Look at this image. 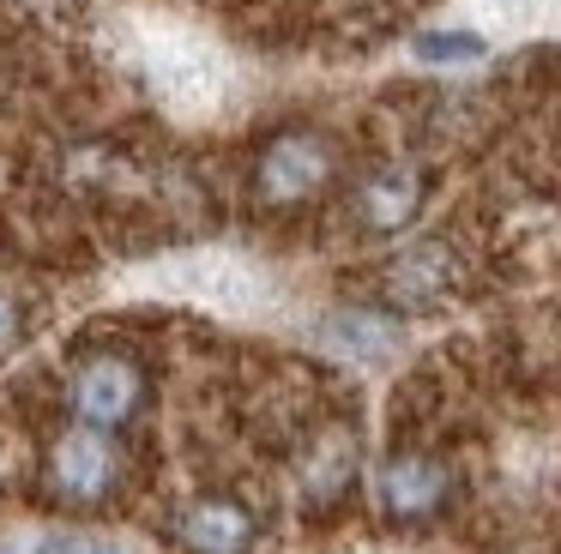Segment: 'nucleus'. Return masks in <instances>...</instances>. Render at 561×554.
<instances>
[{
	"instance_id": "423d86ee",
	"label": "nucleus",
	"mask_w": 561,
	"mask_h": 554,
	"mask_svg": "<svg viewBox=\"0 0 561 554\" xmlns=\"http://www.w3.org/2000/svg\"><path fill=\"white\" fill-rule=\"evenodd\" d=\"M254 536H260V524L242 500H194L175 518V542L187 554H248Z\"/></svg>"
},
{
	"instance_id": "6e6552de",
	"label": "nucleus",
	"mask_w": 561,
	"mask_h": 554,
	"mask_svg": "<svg viewBox=\"0 0 561 554\" xmlns=\"http://www.w3.org/2000/svg\"><path fill=\"white\" fill-rule=\"evenodd\" d=\"M327 332H332V344H344L351 356H363V361H380V356H392V349H399V325L380 320V313H368V308L339 313Z\"/></svg>"
},
{
	"instance_id": "9d476101",
	"label": "nucleus",
	"mask_w": 561,
	"mask_h": 554,
	"mask_svg": "<svg viewBox=\"0 0 561 554\" xmlns=\"http://www.w3.org/2000/svg\"><path fill=\"white\" fill-rule=\"evenodd\" d=\"M0 554H134V549L110 536H91V530H37V536L0 542Z\"/></svg>"
},
{
	"instance_id": "20e7f679",
	"label": "nucleus",
	"mask_w": 561,
	"mask_h": 554,
	"mask_svg": "<svg viewBox=\"0 0 561 554\" xmlns=\"http://www.w3.org/2000/svg\"><path fill=\"white\" fill-rule=\"evenodd\" d=\"M375 494H380V506H387L392 518L416 524V518H435L440 506H447L453 470L440 464V458H428V452H392L387 464H380V476H375Z\"/></svg>"
},
{
	"instance_id": "f8f14e48",
	"label": "nucleus",
	"mask_w": 561,
	"mask_h": 554,
	"mask_svg": "<svg viewBox=\"0 0 561 554\" xmlns=\"http://www.w3.org/2000/svg\"><path fill=\"white\" fill-rule=\"evenodd\" d=\"M19 337H25V308H19L13 289H0V356L19 349Z\"/></svg>"
},
{
	"instance_id": "9b49d317",
	"label": "nucleus",
	"mask_w": 561,
	"mask_h": 554,
	"mask_svg": "<svg viewBox=\"0 0 561 554\" xmlns=\"http://www.w3.org/2000/svg\"><path fill=\"white\" fill-rule=\"evenodd\" d=\"M416 55L435 60V67H459V60L483 55V36H471V31H423L416 36Z\"/></svg>"
},
{
	"instance_id": "f03ea898",
	"label": "nucleus",
	"mask_w": 561,
	"mask_h": 554,
	"mask_svg": "<svg viewBox=\"0 0 561 554\" xmlns=\"http://www.w3.org/2000/svg\"><path fill=\"white\" fill-rule=\"evenodd\" d=\"M67 404H73V416L85 422V428H127V422L139 416V404H146V373H139L134 356H115V349H103V356H85L73 368V385H67Z\"/></svg>"
},
{
	"instance_id": "7ed1b4c3",
	"label": "nucleus",
	"mask_w": 561,
	"mask_h": 554,
	"mask_svg": "<svg viewBox=\"0 0 561 554\" xmlns=\"http://www.w3.org/2000/svg\"><path fill=\"white\" fill-rule=\"evenodd\" d=\"M115 482H122V446H115L110 428L73 422V428L49 446V488L61 494V500L91 506V500H103Z\"/></svg>"
},
{
	"instance_id": "39448f33",
	"label": "nucleus",
	"mask_w": 561,
	"mask_h": 554,
	"mask_svg": "<svg viewBox=\"0 0 561 554\" xmlns=\"http://www.w3.org/2000/svg\"><path fill=\"white\" fill-rule=\"evenodd\" d=\"M416 211H423V169L416 163H380L356 187V223L368 235H399Z\"/></svg>"
},
{
	"instance_id": "0eeeda50",
	"label": "nucleus",
	"mask_w": 561,
	"mask_h": 554,
	"mask_svg": "<svg viewBox=\"0 0 561 554\" xmlns=\"http://www.w3.org/2000/svg\"><path fill=\"white\" fill-rule=\"evenodd\" d=\"M453 289V253L447 241H411L404 253L387 259V296L399 308H435Z\"/></svg>"
},
{
	"instance_id": "f257e3e1",
	"label": "nucleus",
	"mask_w": 561,
	"mask_h": 554,
	"mask_svg": "<svg viewBox=\"0 0 561 554\" xmlns=\"http://www.w3.org/2000/svg\"><path fill=\"white\" fill-rule=\"evenodd\" d=\"M332 169H339V151H332L327 132L290 127L278 139H266V151L254 163V193L266 205H302L332 181Z\"/></svg>"
},
{
	"instance_id": "1a4fd4ad",
	"label": "nucleus",
	"mask_w": 561,
	"mask_h": 554,
	"mask_svg": "<svg viewBox=\"0 0 561 554\" xmlns=\"http://www.w3.org/2000/svg\"><path fill=\"white\" fill-rule=\"evenodd\" d=\"M351 470H356V446H351V434H327V440L314 446V458L302 464V488L314 494V500H332V494H344Z\"/></svg>"
}]
</instances>
